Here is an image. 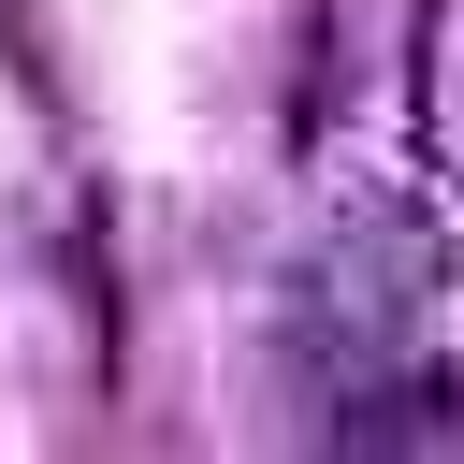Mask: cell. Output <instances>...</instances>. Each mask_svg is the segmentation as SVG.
<instances>
[{
    "mask_svg": "<svg viewBox=\"0 0 464 464\" xmlns=\"http://www.w3.org/2000/svg\"><path fill=\"white\" fill-rule=\"evenodd\" d=\"M420 145L464 188V0H435V29H420Z\"/></svg>",
    "mask_w": 464,
    "mask_h": 464,
    "instance_id": "7a4b0ae2",
    "label": "cell"
},
{
    "mask_svg": "<svg viewBox=\"0 0 464 464\" xmlns=\"http://www.w3.org/2000/svg\"><path fill=\"white\" fill-rule=\"evenodd\" d=\"M304 420L334 450H464V276L406 203H348L304 246Z\"/></svg>",
    "mask_w": 464,
    "mask_h": 464,
    "instance_id": "6da1fadb",
    "label": "cell"
}]
</instances>
